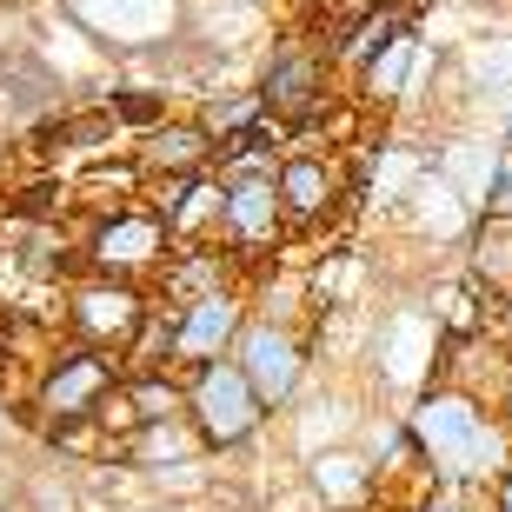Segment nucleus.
I'll return each instance as SVG.
<instances>
[{"instance_id":"22","label":"nucleus","mask_w":512,"mask_h":512,"mask_svg":"<svg viewBox=\"0 0 512 512\" xmlns=\"http://www.w3.org/2000/svg\"><path fill=\"white\" fill-rule=\"evenodd\" d=\"M107 107H114V120L127 127V140H133V133L160 127V120L173 114V94L160 87V80H114V94H107Z\"/></svg>"},{"instance_id":"3","label":"nucleus","mask_w":512,"mask_h":512,"mask_svg":"<svg viewBox=\"0 0 512 512\" xmlns=\"http://www.w3.org/2000/svg\"><path fill=\"white\" fill-rule=\"evenodd\" d=\"M253 87H260L266 114L286 127V147H293V140L320 120L326 100L340 94V74H333V54H326L320 40L306 34L300 20H286V27L266 34L260 60H253Z\"/></svg>"},{"instance_id":"21","label":"nucleus","mask_w":512,"mask_h":512,"mask_svg":"<svg viewBox=\"0 0 512 512\" xmlns=\"http://www.w3.org/2000/svg\"><path fill=\"white\" fill-rule=\"evenodd\" d=\"M193 114H200V127L213 133V140H227V133H247V127H260L266 120V100H260V87H207V94L193 100Z\"/></svg>"},{"instance_id":"4","label":"nucleus","mask_w":512,"mask_h":512,"mask_svg":"<svg viewBox=\"0 0 512 512\" xmlns=\"http://www.w3.org/2000/svg\"><path fill=\"white\" fill-rule=\"evenodd\" d=\"M273 187L286 207V253L293 260H313L320 233H340L353 220V180L333 147H286L273 167Z\"/></svg>"},{"instance_id":"18","label":"nucleus","mask_w":512,"mask_h":512,"mask_svg":"<svg viewBox=\"0 0 512 512\" xmlns=\"http://www.w3.org/2000/svg\"><path fill=\"white\" fill-rule=\"evenodd\" d=\"M419 47H426V40H419V27H406V34H399V40H386L380 54H373V60L360 67V74L346 80V94L360 100L366 114H399V107H406V94H413Z\"/></svg>"},{"instance_id":"9","label":"nucleus","mask_w":512,"mask_h":512,"mask_svg":"<svg viewBox=\"0 0 512 512\" xmlns=\"http://www.w3.org/2000/svg\"><path fill=\"white\" fill-rule=\"evenodd\" d=\"M233 366L253 380V393H260L266 413L280 419L286 406L306 393V380H313V333L253 313V320L240 326V340H233Z\"/></svg>"},{"instance_id":"10","label":"nucleus","mask_w":512,"mask_h":512,"mask_svg":"<svg viewBox=\"0 0 512 512\" xmlns=\"http://www.w3.org/2000/svg\"><path fill=\"white\" fill-rule=\"evenodd\" d=\"M114 60H140L187 34V0H60Z\"/></svg>"},{"instance_id":"15","label":"nucleus","mask_w":512,"mask_h":512,"mask_svg":"<svg viewBox=\"0 0 512 512\" xmlns=\"http://www.w3.org/2000/svg\"><path fill=\"white\" fill-rule=\"evenodd\" d=\"M213 459L220 453H207V439H200V426H193L187 413L153 419V426H133L127 433V466H140V473L153 479V493H160L173 473H200Z\"/></svg>"},{"instance_id":"11","label":"nucleus","mask_w":512,"mask_h":512,"mask_svg":"<svg viewBox=\"0 0 512 512\" xmlns=\"http://www.w3.org/2000/svg\"><path fill=\"white\" fill-rule=\"evenodd\" d=\"M233 260L260 280L266 266L286 253V207L273 173H253V180H227V207H220V233H213Z\"/></svg>"},{"instance_id":"1","label":"nucleus","mask_w":512,"mask_h":512,"mask_svg":"<svg viewBox=\"0 0 512 512\" xmlns=\"http://www.w3.org/2000/svg\"><path fill=\"white\" fill-rule=\"evenodd\" d=\"M406 426H413V446L426 453V466L439 479H479V486H493L512 466V426L479 393H466L453 380L426 386L406 406Z\"/></svg>"},{"instance_id":"6","label":"nucleus","mask_w":512,"mask_h":512,"mask_svg":"<svg viewBox=\"0 0 512 512\" xmlns=\"http://www.w3.org/2000/svg\"><path fill=\"white\" fill-rule=\"evenodd\" d=\"M74 233H80L87 273H114V280H140V286H153V273H160L167 253H173L167 220H160L147 200L107 207V213H94V220H80Z\"/></svg>"},{"instance_id":"8","label":"nucleus","mask_w":512,"mask_h":512,"mask_svg":"<svg viewBox=\"0 0 512 512\" xmlns=\"http://www.w3.org/2000/svg\"><path fill=\"white\" fill-rule=\"evenodd\" d=\"M187 419L200 426L207 453H247L273 413L260 406L253 380L233 366V353H227V360H207V366L187 373Z\"/></svg>"},{"instance_id":"5","label":"nucleus","mask_w":512,"mask_h":512,"mask_svg":"<svg viewBox=\"0 0 512 512\" xmlns=\"http://www.w3.org/2000/svg\"><path fill=\"white\" fill-rule=\"evenodd\" d=\"M127 366L114 353H100V346H80V340H60L47 353V366L34 373V393H27V426L34 433H54V426H74V419H100L107 393L120 386Z\"/></svg>"},{"instance_id":"20","label":"nucleus","mask_w":512,"mask_h":512,"mask_svg":"<svg viewBox=\"0 0 512 512\" xmlns=\"http://www.w3.org/2000/svg\"><path fill=\"white\" fill-rule=\"evenodd\" d=\"M306 486L326 499V512H366L373 506V486H380V473H373V459L353 453V446H326V453L300 459Z\"/></svg>"},{"instance_id":"23","label":"nucleus","mask_w":512,"mask_h":512,"mask_svg":"<svg viewBox=\"0 0 512 512\" xmlns=\"http://www.w3.org/2000/svg\"><path fill=\"white\" fill-rule=\"evenodd\" d=\"M406 512H493V486H479V479H433Z\"/></svg>"},{"instance_id":"16","label":"nucleus","mask_w":512,"mask_h":512,"mask_svg":"<svg viewBox=\"0 0 512 512\" xmlns=\"http://www.w3.org/2000/svg\"><path fill=\"white\" fill-rule=\"evenodd\" d=\"M213 140L207 127H200V114H167L160 127L147 133H133L127 153H133V167H140V180H167V173H200L213 167Z\"/></svg>"},{"instance_id":"27","label":"nucleus","mask_w":512,"mask_h":512,"mask_svg":"<svg viewBox=\"0 0 512 512\" xmlns=\"http://www.w3.org/2000/svg\"><path fill=\"white\" fill-rule=\"evenodd\" d=\"M260 7H273V0H260Z\"/></svg>"},{"instance_id":"26","label":"nucleus","mask_w":512,"mask_h":512,"mask_svg":"<svg viewBox=\"0 0 512 512\" xmlns=\"http://www.w3.org/2000/svg\"><path fill=\"white\" fill-rule=\"evenodd\" d=\"M7 7H34V0H0V14H7Z\"/></svg>"},{"instance_id":"13","label":"nucleus","mask_w":512,"mask_h":512,"mask_svg":"<svg viewBox=\"0 0 512 512\" xmlns=\"http://www.w3.org/2000/svg\"><path fill=\"white\" fill-rule=\"evenodd\" d=\"M247 320H253L247 286H233V293H207V300L180 306V333H173V366H180V373H193V366H207V360H227Z\"/></svg>"},{"instance_id":"24","label":"nucleus","mask_w":512,"mask_h":512,"mask_svg":"<svg viewBox=\"0 0 512 512\" xmlns=\"http://www.w3.org/2000/svg\"><path fill=\"white\" fill-rule=\"evenodd\" d=\"M493 512H512V466L493 479Z\"/></svg>"},{"instance_id":"19","label":"nucleus","mask_w":512,"mask_h":512,"mask_svg":"<svg viewBox=\"0 0 512 512\" xmlns=\"http://www.w3.org/2000/svg\"><path fill=\"white\" fill-rule=\"evenodd\" d=\"M459 273L486 293V306L512 300V213H479L466 247H459ZM493 320V313H486Z\"/></svg>"},{"instance_id":"12","label":"nucleus","mask_w":512,"mask_h":512,"mask_svg":"<svg viewBox=\"0 0 512 512\" xmlns=\"http://www.w3.org/2000/svg\"><path fill=\"white\" fill-rule=\"evenodd\" d=\"M140 200L167 220L173 247H200V240H213V233H220L227 180H220L213 167H200V173H167V180H147V187H140Z\"/></svg>"},{"instance_id":"2","label":"nucleus","mask_w":512,"mask_h":512,"mask_svg":"<svg viewBox=\"0 0 512 512\" xmlns=\"http://www.w3.org/2000/svg\"><path fill=\"white\" fill-rule=\"evenodd\" d=\"M439 360H446V326H439V313L426 306V293H419V300H399V306H386V313L366 320L360 386L366 393L399 399V413L439 380Z\"/></svg>"},{"instance_id":"14","label":"nucleus","mask_w":512,"mask_h":512,"mask_svg":"<svg viewBox=\"0 0 512 512\" xmlns=\"http://www.w3.org/2000/svg\"><path fill=\"white\" fill-rule=\"evenodd\" d=\"M233 286H253V273L220 240H200V247H173L147 293L167 306H193V300H207V293H233Z\"/></svg>"},{"instance_id":"25","label":"nucleus","mask_w":512,"mask_h":512,"mask_svg":"<svg viewBox=\"0 0 512 512\" xmlns=\"http://www.w3.org/2000/svg\"><path fill=\"white\" fill-rule=\"evenodd\" d=\"M499 147H506V153H512V107H506V140H499Z\"/></svg>"},{"instance_id":"7","label":"nucleus","mask_w":512,"mask_h":512,"mask_svg":"<svg viewBox=\"0 0 512 512\" xmlns=\"http://www.w3.org/2000/svg\"><path fill=\"white\" fill-rule=\"evenodd\" d=\"M153 293L140 280H114V273H80V280L60 286V333L80 346H100V353H127L133 333L147 326Z\"/></svg>"},{"instance_id":"17","label":"nucleus","mask_w":512,"mask_h":512,"mask_svg":"<svg viewBox=\"0 0 512 512\" xmlns=\"http://www.w3.org/2000/svg\"><path fill=\"white\" fill-rule=\"evenodd\" d=\"M286 426H293V459H313L326 446H346V439L366 426V406H353L346 386H320V393H300L286 406Z\"/></svg>"}]
</instances>
